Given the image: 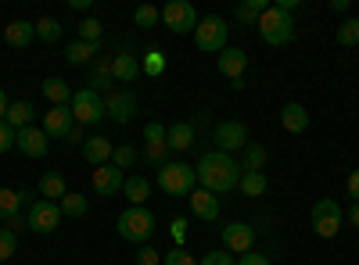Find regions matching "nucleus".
<instances>
[{"label": "nucleus", "instance_id": "nucleus-29", "mask_svg": "<svg viewBox=\"0 0 359 265\" xmlns=\"http://www.w3.org/2000/svg\"><path fill=\"white\" fill-rule=\"evenodd\" d=\"M241 172H262L266 169V147H259V143H248L245 151H241Z\"/></svg>", "mask_w": 359, "mask_h": 265}, {"label": "nucleus", "instance_id": "nucleus-52", "mask_svg": "<svg viewBox=\"0 0 359 265\" xmlns=\"http://www.w3.org/2000/svg\"><path fill=\"white\" fill-rule=\"evenodd\" d=\"M22 222H25V219H22V215H15V219H8V229H11V233H18V229H22Z\"/></svg>", "mask_w": 359, "mask_h": 265}, {"label": "nucleus", "instance_id": "nucleus-3", "mask_svg": "<svg viewBox=\"0 0 359 265\" xmlns=\"http://www.w3.org/2000/svg\"><path fill=\"white\" fill-rule=\"evenodd\" d=\"M194 183H198V172L187 162H165L158 169V187L169 197H191L194 194Z\"/></svg>", "mask_w": 359, "mask_h": 265}, {"label": "nucleus", "instance_id": "nucleus-12", "mask_svg": "<svg viewBox=\"0 0 359 265\" xmlns=\"http://www.w3.org/2000/svg\"><path fill=\"white\" fill-rule=\"evenodd\" d=\"M252 244H255V229H252L248 222H230V226L223 229V251H230V255H248Z\"/></svg>", "mask_w": 359, "mask_h": 265}, {"label": "nucleus", "instance_id": "nucleus-30", "mask_svg": "<svg viewBox=\"0 0 359 265\" xmlns=\"http://www.w3.org/2000/svg\"><path fill=\"white\" fill-rule=\"evenodd\" d=\"M57 208H62V215H69V219H83L86 215V208H90V201L83 197V194H65L62 201H57Z\"/></svg>", "mask_w": 359, "mask_h": 265}, {"label": "nucleus", "instance_id": "nucleus-53", "mask_svg": "<svg viewBox=\"0 0 359 265\" xmlns=\"http://www.w3.org/2000/svg\"><path fill=\"white\" fill-rule=\"evenodd\" d=\"M348 219H352V226H355V229H359V201H355V204H352V212H348Z\"/></svg>", "mask_w": 359, "mask_h": 265}, {"label": "nucleus", "instance_id": "nucleus-20", "mask_svg": "<svg viewBox=\"0 0 359 265\" xmlns=\"http://www.w3.org/2000/svg\"><path fill=\"white\" fill-rule=\"evenodd\" d=\"M111 76L123 79V83H137V79H140V62H137L130 50H118V54L111 57Z\"/></svg>", "mask_w": 359, "mask_h": 265}, {"label": "nucleus", "instance_id": "nucleus-42", "mask_svg": "<svg viewBox=\"0 0 359 265\" xmlns=\"http://www.w3.org/2000/svg\"><path fill=\"white\" fill-rule=\"evenodd\" d=\"M198 265H237V258H233L230 251H208Z\"/></svg>", "mask_w": 359, "mask_h": 265}, {"label": "nucleus", "instance_id": "nucleus-51", "mask_svg": "<svg viewBox=\"0 0 359 265\" xmlns=\"http://www.w3.org/2000/svg\"><path fill=\"white\" fill-rule=\"evenodd\" d=\"M8 108H11V104H8V94H4V90H0V122H4V119H8Z\"/></svg>", "mask_w": 359, "mask_h": 265}, {"label": "nucleus", "instance_id": "nucleus-5", "mask_svg": "<svg viewBox=\"0 0 359 265\" xmlns=\"http://www.w3.org/2000/svg\"><path fill=\"white\" fill-rule=\"evenodd\" d=\"M155 233V215L147 208H126L118 215V237L130 244H147Z\"/></svg>", "mask_w": 359, "mask_h": 265}, {"label": "nucleus", "instance_id": "nucleus-23", "mask_svg": "<svg viewBox=\"0 0 359 265\" xmlns=\"http://www.w3.org/2000/svg\"><path fill=\"white\" fill-rule=\"evenodd\" d=\"M280 126H284L287 133H306V129H309V111H306L302 104H284Z\"/></svg>", "mask_w": 359, "mask_h": 265}, {"label": "nucleus", "instance_id": "nucleus-46", "mask_svg": "<svg viewBox=\"0 0 359 265\" xmlns=\"http://www.w3.org/2000/svg\"><path fill=\"white\" fill-rule=\"evenodd\" d=\"M162 262V255L155 251V248H144L140 255H137V265H158Z\"/></svg>", "mask_w": 359, "mask_h": 265}, {"label": "nucleus", "instance_id": "nucleus-34", "mask_svg": "<svg viewBox=\"0 0 359 265\" xmlns=\"http://www.w3.org/2000/svg\"><path fill=\"white\" fill-rule=\"evenodd\" d=\"M36 40H43V43L62 40V22L57 18H36Z\"/></svg>", "mask_w": 359, "mask_h": 265}, {"label": "nucleus", "instance_id": "nucleus-22", "mask_svg": "<svg viewBox=\"0 0 359 265\" xmlns=\"http://www.w3.org/2000/svg\"><path fill=\"white\" fill-rule=\"evenodd\" d=\"M165 143H169V151H187V147H194V126L191 122H172L165 129Z\"/></svg>", "mask_w": 359, "mask_h": 265}, {"label": "nucleus", "instance_id": "nucleus-15", "mask_svg": "<svg viewBox=\"0 0 359 265\" xmlns=\"http://www.w3.org/2000/svg\"><path fill=\"white\" fill-rule=\"evenodd\" d=\"M216 69H219V76H226L230 83L245 79V69H248V54H245L241 47H226V50L216 57Z\"/></svg>", "mask_w": 359, "mask_h": 265}, {"label": "nucleus", "instance_id": "nucleus-48", "mask_svg": "<svg viewBox=\"0 0 359 265\" xmlns=\"http://www.w3.org/2000/svg\"><path fill=\"white\" fill-rule=\"evenodd\" d=\"M345 187H348V197H352V201H359V169H352V172H348V183H345Z\"/></svg>", "mask_w": 359, "mask_h": 265}, {"label": "nucleus", "instance_id": "nucleus-38", "mask_svg": "<svg viewBox=\"0 0 359 265\" xmlns=\"http://www.w3.org/2000/svg\"><path fill=\"white\" fill-rule=\"evenodd\" d=\"M79 40L83 43H101V22L97 18H83L79 22Z\"/></svg>", "mask_w": 359, "mask_h": 265}, {"label": "nucleus", "instance_id": "nucleus-2", "mask_svg": "<svg viewBox=\"0 0 359 265\" xmlns=\"http://www.w3.org/2000/svg\"><path fill=\"white\" fill-rule=\"evenodd\" d=\"M259 36H262V43H269V47H287L291 40H294V18L287 15V11H280L277 4H269L266 11H262V18H259Z\"/></svg>", "mask_w": 359, "mask_h": 265}, {"label": "nucleus", "instance_id": "nucleus-39", "mask_svg": "<svg viewBox=\"0 0 359 265\" xmlns=\"http://www.w3.org/2000/svg\"><path fill=\"white\" fill-rule=\"evenodd\" d=\"M133 162H137V151H133L130 143H118L115 151H111V165H115V169H130Z\"/></svg>", "mask_w": 359, "mask_h": 265}, {"label": "nucleus", "instance_id": "nucleus-40", "mask_svg": "<svg viewBox=\"0 0 359 265\" xmlns=\"http://www.w3.org/2000/svg\"><path fill=\"white\" fill-rule=\"evenodd\" d=\"M15 251H18V237L4 226L0 229V262H8V258H15Z\"/></svg>", "mask_w": 359, "mask_h": 265}, {"label": "nucleus", "instance_id": "nucleus-16", "mask_svg": "<svg viewBox=\"0 0 359 265\" xmlns=\"http://www.w3.org/2000/svg\"><path fill=\"white\" fill-rule=\"evenodd\" d=\"M72 126H76V119H72L69 108H50V111L43 115V133H47L50 140H65V136L72 133Z\"/></svg>", "mask_w": 359, "mask_h": 265}, {"label": "nucleus", "instance_id": "nucleus-31", "mask_svg": "<svg viewBox=\"0 0 359 265\" xmlns=\"http://www.w3.org/2000/svg\"><path fill=\"white\" fill-rule=\"evenodd\" d=\"M245 197H262L266 194V172H241V183H237Z\"/></svg>", "mask_w": 359, "mask_h": 265}, {"label": "nucleus", "instance_id": "nucleus-13", "mask_svg": "<svg viewBox=\"0 0 359 265\" xmlns=\"http://www.w3.org/2000/svg\"><path fill=\"white\" fill-rule=\"evenodd\" d=\"M126 180H123V169H115L111 162L94 169V194L97 197H115V194H123Z\"/></svg>", "mask_w": 359, "mask_h": 265}, {"label": "nucleus", "instance_id": "nucleus-45", "mask_svg": "<svg viewBox=\"0 0 359 265\" xmlns=\"http://www.w3.org/2000/svg\"><path fill=\"white\" fill-rule=\"evenodd\" d=\"M169 233H172L176 248H184V241H187V219H172L169 222Z\"/></svg>", "mask_w": 359, "mask_h": 265}, {"label": "nucleus", "instance_id": "nucleus-37", "mask_svg": "<svg viewBox=\"0 0 359 265\" xmlns=\"http://www.w3.org/2000/svg\"><path fill=\"white\" fill-rule=\"evenodd\" d=\"M140 72H144V76H162V72H165V54H158V50L144 54V62H140Z\"/></svg>", "mask_w": 359, "mask_h": 265}, {"label": "nucleus", "instance_id": "nucleus-49", "mask_svg": "<svg viewBox=\"0 0 359 265\" xmlns=\"http://www.w3.org/2000/svg\"><path fill=\"white\" fill-rule=\"evenodd\" d=\"M65 140H69V143H86V129H83V126H72V133H69Z\"/></svg>", "mask_w": 359, "mask_h": 265}, {"label": "nucleus", "instance_id": "nucleus-21", "mask_svg": "<svg viewBox=\"0 0 359 265\" xmlns=\"http://www.w3.org/2000/svg\"><path fill=\"white\" fill-rule=\"evenodd\" d=\"M4 40H8V47H29L36 40V22H8Z\"/></svg>", "mask_w": 359, "mask_h": 265}, {"label": "nucleus", "instance_id": "nucleus-14", "mask_svg": "<svg viewBox=\"0 0 359 265\" xmlns=\"http://www.w3.org/2000/svg\"><path fill=\"white\" fill-rule=\"evenodd\" d=\"M15 147H18L25 158H43L50 151V136L43 133V126H29V129L18 133V143Z\"/></svg>", "mask_w": 359, "mask_h": 265}, {"label": "nucleus", "instance_id": "nucleus-50", "mask_svg": "<svg viewBox=\"0 0 359 265\" xmlns=\"http://www.w3.org/2000/svg\"><path fill=\"white\" fill-rule=\"evenodd\" d=\"M191 126H194V133H198L201 126H208V111H198V115H194V122H191Z\"/></svg>", "mask_w": 359, "mask_h": 265}, {"label": "nucleus", "instance_id": "nucleus-9", "mask_svg": "<svg viewBox=\"0 0 359 265\" xmlns=\"http://www.w3.org/2000/svg\"><path fill=\"white\" fill-rule=\"evenodd\" d=\"M25 226L33 233H54L62 226V208H57V201H33L25 212Z\"/></svg>", "mask_w": 359, "mask_h": 265}, {"label": "nucleus", "instance_id": "nucleus-8", "mask_svg": "<svg viewBox=\"0 0 359 265\" xmlns=\"http://www.w3.org/2000/svg\"><path fill=\"white\" fill-rule=\"evenodd\" d=\"M162 22H165V29L184 36V33H194L198 29V11H194L191 0H169L162 8Z\"/></svg>", "mask_w": 359, "mask_h": 265}, {"label": "nucleus", "instance_id": "nucleus-1", "mask_svg": "<svg viewBox=\"0 0 359 265\" xmlns=\"http://www.w3.org/2000/svg\"><path fill=\"white\" fill-rule=\"evenodd\" d=\"M194 172H198L201 190L216 194V197L237 190V183H241V165H237L230 155H223V151H205V155L198 158Z\"/></svg>", "mask_w": 359, "mask_h": 265}, {"label": "nucleus", "instance_id": "nucleus-36", "mask_svg": "<svg viewBox=\"0 0 359 265\" xmlns=\"http://www.w3.org/2000/svg\"><path fill=\"white\" fill-rule=\"evenodd\" d=\"M338 43L341 47H359V18H348L338 25Z\"/></svg>", "mask_w": 359, "mask_h": 265}, {"label": "nucleus", "instance_id": "nucleus-4", "mask_svg": "<svg viewBox=\"0 0 359 265\" xmlns=\"http://www.w3.org/2000/svg\"><path fill=\"white\" fill-rule=\"evenodd\" d=\"M194 47L205 50V54H223L226 50V36H230V29H226V18L219 15H205L198 18V29H194Z\"/></svg>", "mask_w": 359, "mask_h": 265}, {"label": "nucleus", "instance_id": "nucleus-27", "mask_svg": "<svg viewBox=\"0 0 359 265\" xmlns=\"http://www.w3.org/2000/svg\"><path fill=\"white\" fill-rule=\"evenodd\" d=\"M126 201H130V208H144V201L151 197V183L144 180V176H130L126 187H123Z\"/></svg>", "mask_w": 359, "mask_h": 265}, {"label": "nucleus", "instance_id": "nucleus-6", "mask_svg": "<svg viewBox=\"0 0 359 265\" xmlns=\"http://www.w3.org/2000/svg\"><path fill=\"white\" fill-rule=\"evenodd\" d=\"M69 111H72V119H76V126H97L101 119H104V97L101 94H94L90 86H83V90H76L72 94V101H69Z\"/></svg>", "mask_w": 359, "mask_h": 265}, {"label": "nucleus", "instance_id": "nucleus-33", "mask_svg": "<svg viewBox=\"0 0 359 265\" xmlns=\"http://www.w3.org/2000/svg\"><path fill=\"white\" fill-rule=\"evenodd\" d=\"M22 208V197L18 190H8V187H0V219H15Z\"/></svg>", "mask_w": 359, "mask_h": 265}, {"label": "nucleus", "instance_id": "nucleus-17", "mask_svg": "<svg viewBox=\"0 0 359 265\" xmlns=\"http://www.w3.org/2000/svg\"><path fill=\"white\" fill-rule=\"evenodd\" d=\"M86 86L94 94H111L115 90V76H111V57H97L94 65H90V79H86Z\"/></svg>", "mask_w": 359, "mask_h": 265}, {"label": "nucleus", "instance_id": "nucleus-7", "mask_svg": "<svg viewBox=\"0 0 359 265\" xmlns=\"http://www.w3.org/2000/svg\"><path fill=\"white\" fill-rule=\"evenodd\" d=\"M313 229L320 233L323 241H331V237H338L341 233V222H345V212H341V204L338 201H331V197H323V201H316L313 204Z\"/></svg>", "mask_w": 359, "mask_h": 265}, {"label": "nucleus", "instance_id": "nucleus-24", "mask_svg": "<svg viewBox=\"0 0 359 265\" xmlns=\"http://www.w3.org/2000/svg\"><path fill=\"white\" fill-rule=\"evenodd\" d=\"M33 104H29V101H11V108H8V126L15 129V133H22V129H29V126H33Z\"/></svg>", "mask_w": 359, "mask_h": 265}, {"label": "nucleus", "instance_id": "nucleus-35", "mask_svg": "<svg viewBox=\"0 0 359 265\" xmlns=\"http://www.w3.org/2000/svg\"><path fill=\"white\" fill-rule=\"evenodd\" d=\"M133 22H137L140 29H155V25L162 22V11H158L155 4H140V8L133 11Z\"/></svg>", "mask_w": 359, "mask_h": 265}, {"label": "nucleus", "instance_id": "nucleus-28", "mask_svg": "<svg viewBox=\"0 0 359 265\" xmlns=\"http://www.w3.org/2000/svg\"><path fill=\"white\" fill-rule=\"evenodd\" d=\"M40 194H43V201H62L69 190H65V176L62 172H47L43 180H40Z\"/></svg>", "mask_w": 359, "mask_h": 265}, {"label": "nucleus", "instance_id": "nucleus-25", "mask_svg": "<svg viewBox=\"0 0 359 265\" xmlns=\"http://www.w3.org/2000/svg\"><path fill=\"white\" fill-rule=\"evenodd\" d=\"M43 97H47L54 108H69V101H72V90H69V83H65V79L50 76V79H43Z\"/></svg>", "mask_w": 359, "mask_h": 265}, {"label": "nucleus", "instance_id": "nucleus-43", "mask_svg": "<svg viewBox=\"0 0 359 265\" xmlns=\"http://www.w3.org/2000/svg\"><path fill=\"white\" fill-rule=\"evenodd\" d=\"M15 143H18V133H15L8 122H0V155H8Z\"/></svg>", "mask_w": 359, "mask_h": 265}, {"label": "nucleus", "instance_id": "nucleus-11", "mask_svg": "<svg viewBox=\"0 0 359 265\" xmlns=\"http://www.w3.org/2000/svg\"><path fill=\"white\" fill-rule=\"evenodd\" d=\"M133 115H137V94H130V90H111V94L104 97V119L126 126V122H133Z\"/></svg>", "mask_w": 359, "mask_h": 265}, {"label": "nucleus", "instance_id": "nucleus-10", "mask_svg": "<svg viewBox=\"0 0 359 265\" xmlns=\"http://www.w3.org/2000/svg\"><path fill=\"white\" fill-rule=\"evenodd\" d=\"M212 140H216V147H219L223 155L245 151V147H248V126H245V122H237V119H226V122L216 126Z\"/></svg>", "mask_w": 359, "mask_h": 265}, {"label": "nucleus", "instance_id": "nucleus-47", "mask_svg": "<svg viewBox=\"0 0 359 265\" xmlns=\"http://www.w3.org/2000/svg\"><path fill=\"white\" fill-rule=\"evenodd\" d=\"M237 265H269V258H266V255H259V251H248V255L237 258Z\"/></svg>", "mask_w": 359, "mask_h": 265}, {"label": "nucleus", "instance_id": "nucleus-19", "mask_svg": "<svg viewBox=\"0 0 359 265\" xmlns=\"http://www.w3.org/2000/svg\"><path fill=\"white\" fill-rule=\"evenodd\" d=\"M187 201H191V212H194L201 222H216V219H219V197H216V194H208V190H194Z\"/></svg>", "mask_w": 359, "mask_h": 265}, {"label": "nucleus", "instance_id": "nucleus-26", "mask_svg": "<svg viewBox=\"0 0 359 265\" xmlns=\"http://www.w3.org/2000/svg\"><path fill=\"white\" fill-rule=\"evenodd\" d=\"M97 50H101V43H83V40H72L69 47H65V57L72 65H94L97 62Z\"/></svg>", "mask_w": 359, "mask_h": 265}, {"label": "nucleus", "instance_id": "nucleus-18", "mask_svg": "<svg viewBox=\"0 0 359 265\" xmlns=\"http://www.w3.org/2000/svg\"><path fill=\"white\" fill-rule=\"evenodd\" d=\"M111 151H115V143L108 136H86V143H83V158L94 165V169L108 165L111 162Z\"/></svg>", "mask_w": 359, "mask_h": 265}, {"label": "nucleus", "instance_id": "nucleus-41", "mask_svg": "<svg viewBox=\"0 0 359 265\" xmlns=\"http://www.w3.org/2000/svg\"><path fill=\"white\" fill-rule=\"evenodd\" d=\"M162 262H165V265H198V258H191L184 248H172L169 255H162Z\"/></svg>", "mask_w": 359, "mask_h": 265}, {"label": "nucleus", "instance_id": "nucleus-44", "mask_svg": "<svg viewBox=\"0 0 359 265\" xmlns=\"http://www.w3.org/2000/svg\"><path fill=\"white\" fill-rule=\"evenodd\" d=\"M165 129L169 126H162V122H147L144 126V140L147 143H165Z\"/></svg>", "mask_w": 359, "mask_h": 265}, {"label": "nucleus", "instance_id": "nucleus-32", "mask_svg": "<svg viewBox=\"0 0 359 265\" xmlns=\"http://www.w3.org/2000/svg\"><path fill=\"white\" fill-rule=\"evenodd\" d=\"M266 8H269L266 0H245V4H237V22H241V25H259Z\"/></svg>", "mask_w": 359, "mask_h": 265}]
</instances>
